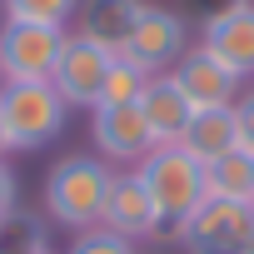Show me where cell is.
Segmentation results:
<instances>
[{
	"label": "cell",
	"mask_w": 254,
	"mask_h": 254,
	"mask_svg": "<svg viewBox=\"0 0 254 254\" xmlns=\"http://www.w3.org/2000/svg\"><path fill=\"white\" fill-rule=\"evenodd\" d=\"M160 224H185L199 204H204V165L185 150V145H155L140 165H135Z\"/></svg>",
	"instance_id": "7a4b0ae2"
},
{
	"label": "cell",
	"mask_w": 254,
	"mask_h": 254,
	"mask_svg": "<svg viewBox=\"0 0 254 254\" xmlns=\"http://www.w3.org/2000/svg\"><path fill=\"white\" fill-rule=\"evenodd\" d=\"M199 45L214 60H224L239 80H249L254 75V0H224V5L204 20Z\"/></svg>",
	"instance_id": "9c48e42d"
},
{
	"label": "cell",
	"mask_w": 254,
	"mask_h": 254,
	"mask_svg": "<svg viewBox=\"0 0 254 254\" xmlns=\"http://www.w3.org/2000/svg\"><path fill=\"white\" fill-rule=\"evenodd\" d=\"M15 194H20V185H15V170L0 160V214L5 209H15Z\"/></svg>",
	"instance_id": "44dd1931"
},
{
	"label": "cell",
	"mask_w": 254,
	"mask_h": 254,
	"mask_svg": "<svg viewBox=\"0 0 254 254\" xmlns=\"http://www.w3.org/2000/svg\"><path fill=\"white\" fill-rule=\"evenodd\" d=\"M249 254H254V244H249Z\"/></svg>",
	"instance_id": "603a6c76"
},
{
	"label": "cell",
	"mask_w": 254,
	"mask_h": 254,
	"mask_svg": "<svg viewBox=\"0 0 254 254\" xmlns=\"http://www.w3.org/2000/svg\"><path fill=\"white\" fill-rule=\"evenodd\" d=\"M145 85H150L145 70H135L125 55H115V65H110V75H105V90H100V105H140Z\"/></svg>",
	"instance_id": "ac0fdd59"
},
{
	"label": "cell",
	"mask_w": 254,
	"mask_h": 254,
	"mask_svg": "<svg viewBox=\"0 0 254 254\" xmlns=\"http://www.w3.org/2000/svg\"><path fill=\"white\" fill-rule=\"evenodd\" d=\"M0 254H50V224L25 204L5 209L0 214Z\"/></svg>",
	"instance_id": "2e32d148"
},
{
	"label": "cell",
	"mask_w": 254,
	"mask_h": 254,
	"mask_svg": "<svg viewBox=\"0 0 254 254\" xmlns=\"http://www.w3.org/2000/svg\"><path fill=\"white\" fill-rule=\"evenodd\" d=\"M70 30L35 20H0V80H50Z\"/></svg>",
	"instance_id": "5b68a950"
},
{
	"label": "cell",
	"mask_w": 254,
	"mask_h": 254,
	"mask_svg": "<svg viewBox=\"0 0 254 254\" xmlns=\"http://www.w3.org/2000/svg\"><path fill=\"white\" fill-rule=\"evenodd\" d=\"M175 229H180L185 254H249V244H254V204L204 199Z\"/></svg>",
	"instance_id": "277c9868"
},
{
	"label": "cell",
	"mask_w": 254,
	"mask_h": 254,
	"mask_svg": "<svg viewBox=\"0 0 254 254\" xmlns=\"http://www.w3.org/2000/svg\"><path fill=\"white\" fill-rule=\"evenodd\" d=\"M110 65H115V50H105V45H95V40H85V35H70L65 50H60V65H55L50 85L60 90V100H65L70 110H95Z\"/></svg>",
	"instance_id": "52a82bcc"
},
{
	"label": "cell",
	"mask_w": 254,
	"mask_h": 254,
	"mask_svg": "<svg viewBox=\"0 0 254 254\" xmlns=\"http://www.w3.org/2000/svg\"><path fill=\"white\" fill-rule=\"evenodd\" d=\"M70 254H135V239H120L115 229H85V234H75V244H70Z\"/></svg>",
	"instance_id": "d6986e66"
},
{
	"label": "cell",
	"mask_w": 254,
	"mask_h": 254,
	"mask_svg": "<svg viewBox=\"0 0 254 254\" xmlns=\"http://www.w3.org/2000/svg\"><path fill=\"white\" fill-rule=\"evenodd\" d=\"M10 150H15V145H10V130H5V120H0V160H5Z\"/></svg>",
	"instance_id": "7402d4cb"
},
{
	"label": "cell",
	"mask_w": 254,
	"mask_h": 254,
	"mask_svg": "<svg viewBox=\"0 0 254 254\" xmlns=\"http://www.w3.org/2000/svg\"><path fill=\"white\" fill-rule=\"evenodd\" d=\"M180 145H185L199 165H214L219 155L239 150V140H234V105H229V110H194V120H190V130H185Z\"/></svg>",
	"instance_id": "5bb4252c"
},
{
	"label": "cell",
	"mask_w": 254,
	"mask_h": 254,
	"mask_svg": "<svg viewBox=\"0 0 254 254\" xmlns=\"http://www.w3.org/2000/svg\"><path fill=\"white\" fill-rule=\"evenodd\" d=\"M170 80L185 90V100H190L194 110H229V105L239 100V75H234L224 60H214L204 45H190V50L175 60Z\"/></svg>",
	"instance_id": "30bf717a"
},
{
	"label": "cell",
	"mask_w": 254,
	"mask_h": 254,
	"mask_svg": "<svg viewBox=\"0 0 254 254\" xmlns=\"http://www.w3.org/2000/svg\"><path fill=\"white\" fill-rule=\"evenodd\" d=\"M90 140L100 150V160L110 165H140L155 140H150V125L140 115V105H95L90 110Z\"/></svg>",
	"instance_id": "ba28073f"
},
{
	"label": "cell",
	"mask_w": 254,
	"mask_h": 254,
	"mask_svg": "<svg viewBox=\"0 0 254 254\" xmlns=\"http://www.w3.org/2000/svg\"><path fill=\"white\" fill-rule=\"evenodd\" d=\"M110 180H115V170L100 155H65V160H55L50 175H45V214L60 229H70V234L100 229L105 199H110Z\"/></svg>",
	"instance_id": "6da1fadb"
},
{
	"label": "cell",
	"mask_w": 254,
	"mask_h": 254,
	"mask_svg": "<svg viewBox=\"0 0 254 254\" xmlns=\"http://www.w3.org/2000/svg\"><path fill=\"white\" fill-rule=\"evenodd\" d=\"M185 50H190V30L165 5H140V20H135L130 40L120 45V55L130 60L135 70H145V75H170Z\"/></svg>",
	"instance_id": "8992f818"
},
{
	"label": "cell",
	"mask_w": 254,
	"mask_h": 254,
	"mask_svg": "<svg viewBox=\"0 0 254 254\" xmlns=\"http://www.w3.org/2000/svg\"><path fill=\"white\" fill-rule=\"evenodd\" d=\"M140 5L145 0H80V15H75L80 30L75 35H85V40H95V45L120 55V45L130 40V30L140 20Z\"/></svg>",
	"instance_id": "4fadbf2b"
},
{
	"label": "cell",
	"mask_w": 254,
	"mask_h": 254,
	"mask_svg": "<svg viewBox=\"0 0 254 254\" xmlns=\"http://www.w3.org/2000/svg\"><path fill=\"white\" fill-rule=\"evenodd\" d=\"M0 120H5L15 150H40L65 130L70 105L50 80H5L0 85Z\"/></svg>",
	"instance_id": "3957f363"
},
{
	"label": "cell",
	"mask_w": 254,
	"mask_h": 254,
	"mask_svg": "<svg viewBox=\"0 0 254 254\" xmlns=\"http://www.w3.org/2000/svg\"><path fill=\"white\" fill-rule=\"evenodd\" d=\"M0 85H5V80H0Z\"/></svg>",
	"instance_id": "cb8c5ba5"
},
{
	"label": "cell",
	"mask_w": 254,
	"mask_h": 254,
	"mask_svg": "<svg viewBox=\"0 0 254 254\" xmlns=\"http://www.w3.org/2000/svg\"><path fill=\"white\" fill-rule=\"evenodd\" d=\"M140 115L150 125V140L155 145H180L190 120H194V105L185 100V90L170 80V75H150L145 95H140Z\"/></svg>",
	"instance_id": "7c38bea8"
},
{
	"label": "cell",
	"mask_w": 254,
	"mask_h": 254,
	"mask_svg": "<svg viewBox=\"0 0 254 254\" xmlns=\"http://www.w3.org/2000/svg\"><path fill=\"white\" fill-rule=\"evenodd\" d=\"M204 199H234V204H254V160L244 150L219 155L214 165H204Z\"/></svg>",
	"instance_id": "9a60e30c"
},
{
	"label": "cell",
	"mask_w": 254,
	"mask_h": 254,
	"mask_svg": "<svg viewBox=\"0 0 254 254\" xmlns=\"http://www.w3.org/2000/svg\"><path fill=\"white\" fill-rule=\"evenodd\" d=\"M100 224L115 229L120 239H150V234L160 229V214H155V204H150V194H145V185H140L135 170H115L110 199H105V219H100Z\"/></svg>",
	"instance_id": "8fae6325"
},
{
	"label": "cell",
	"mask_w": 254,
	"mask_h": 254,
	"mask_svg": "<svg viewBox=\"0 0 254 254\" xmlns=\"http://www.w3.org/2000/svg\"><path fill=\"white\" fill-rule=\"evenodd\" d=\"M5 20H35V25H70L80 15V0H0Z\"/></svg>",
	"instance_id": "e0dca14e"
},
{
	"label": "cell",
	"mask_w": 254,
	"mask_h": 254,
	"mask_svg": "<svg viewBox=\"0 0 254 254\" xmlns=\"http://www.w3.org/2000/svg\"><path fill=\"white\" fill-rule=\"evenodd\" d=\"M234 140H239V150L254 160V90H244V95L234 100Z\"/></svg>",
	"instance_id": "ffe728a7"
}]
</instances>
